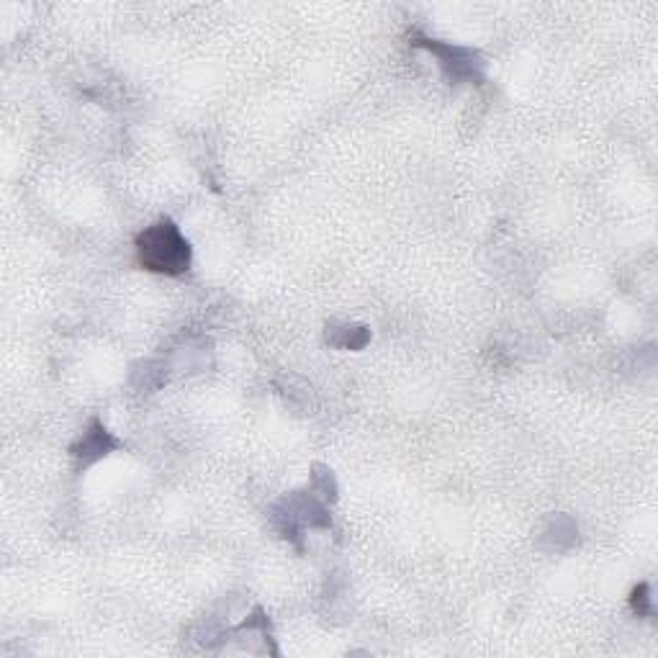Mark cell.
I'll use <instances>...</instances> for the list:
<instances>
[{
	"label": "cell",
	"instance_id": "obj_1",
	"mask_svg": "<svg viewBox=\"0 0 658 658\" xmlns=\"http://www.w3.org/2000/svg\"><path fill=\"white\" fill-rule=\"evenodd\" d=\"M137 255L139 263L152 273L180 276L191 268V245L170 219H160L139 234Z\"/></svg>",
	"mask_w": 658,
	"mask_h": 658
},
{
	"label": "cell",
	"instance_id": "obj_4",
	"mask_svg": "<svg viewBox=\"0 0 658 658\" xmlns=\"http://www.w3.org/2000/svg\"><path fill=\"white\" fill-rule=\"evenodd\" d=\"M633 610L641 612V615H651V597H648V584H643V587L635 589Z\"/></svg>",
	"mask_w": 658,
	"mask_h": 658
},
{
	"label": "cell",
	"instance_id": "obj_2",
	"mask_svg": "<svg viewBox=\"0 0 658 658\" xmlns=\"http://www.w3.org/2000/svg\"><path fill=\"white\" fill-rule=\"evenodd\" d=\"M422 47L440 60V67L448 72L453 80H476L479 78L481 62L479 54L463 47H450V44L437 42V39H422Z\"/></svg>",
	"mask_w": 658,
	"mask_h": 658
},
{
	"label": "cell",
	"instance_id": "obj_3",
	"mask_svg": "<svg viewBox=\"0 0 658 658\" xmlns=\"http://www.w3.org/2000/svg\"><path fill=\"white\" fill-rule=\"evenodd\" d=\"M116 440L106 432V427L101 425V422H93L90 425L88 432H83V437H80V443L72 448V455L75 458H80L83 463H93L98 461V458H103V455H108V450L116 448Z\"/></svg>",
	"mask_w": 658,
	"mask_h": 658
}]
</instances>
